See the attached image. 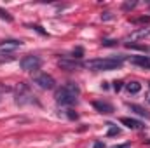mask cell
I'll return each instance as SVG.
<instances>
[{
	"label": "cell",
	"instance_id": "6da1fadb",
	"mask_svg": "<svg viewBox=\"0 0 150 148\" xmlns=\"http://www.w3.org/2000/svg\"><path fill=\"white\" fill-rule=\"evenodd\" d=\"M80 89L79 85L70 82V84H65L61 89L56 91V103L58 105H63V106H70L77 103V96H79Z\"/></svg>",
	"mask_w": 150,
	"mask_h": 148
},
{
	"label": "cell",
	"instance_id": "2e32d148",
	"mask_svg": "<svg viewBox=\"0 0 150 148\" xmlns=\"http://www.w3.org/2000/svg\"><path fill=\"white\" fill-rule=\"evenodd\" d=\"M120 87H122V82H113V89L115 91H120Z\"/></svg>",
	"mask_w": 150,
	"mask_h": 148
},
{
	"label": "cell",
	"instance_id": "5b68a950",
	"mask_svg": "<svg viewBox=\"0 0 150 148\" xmlns=\"http://www.w3.org/2000/svg\"><path fill=\"white\" fill-rule=\"evenodd\" d=\"M131 63L136 65V66H140V68L150 70V56H133Z\"/></svg>",
	"mask_w": 150,
	"mask_h": 148
},
{
	"label": "cell",
	"instance_id": "5bb4252c",
	"mask_svg": "<svg viewBox=\"0 0 150 148\" xmlns=\"http://www.w3.org/2000/svg\"><path fill=\"white\" fill-rule=\"evenodd\" d=\"M67 115H68V118H72V120H77V118H79V115L74 113V110H67Z\"/></svg>",
	"mask_w": 150,
	"mask_h": 148
},
{
	"label": "cell",
	"instance_id": "e0dca14e",
	"mask_svg": "<svg viewBox=\"0 0 150 148\" xmlns=\"http://www.w3.org/2000/svg\"><path fill=\"white\" fill-rule=\"evenodd\" d=\"M103 19H112V16H110V12H105V16H101Z\"/></svg>",
	"mask_w": 150,
	"mask_h": 148
},
{
	"label": "cell",
	"instance_id": "ffe728a7",
	"mask_svg": "<svg viewBox=\"0 0 150 148\" xmlns=\"http://www.w3.org/2000/svg\"><path fill=\"white\" fill-rule=\"evenodd\" d=\"M149 101H150V99H149Z\"/></svg>",
	"mask_w": 150,
	"mask_h": 148
},
{
	"label": "cell",
	"instance_id": "52a82bcc",
	"mask_svg": "<svg viewBox=\"0 0 150 148\" xmlns=\"http://www.w3.org/2000/svg\"><path fill=\"white\" fill-rule=\"evenodd\" d=\"M120 122H122L126 127H129V129H142V127H143L142 122H138V120H134V118H127V117L120 118Z\"/></svg>",
	"mask_w": 150,
	"mask_h": 148
},
{
	"label": "cell",
	"instance_id": "7a4b0ae2",
	"mask_svg": "<svg viewBox=\"0 0 150 148\" xmlns=\"http://www.w3.org/2000/svg\"><path fill=\"white\" fill-rule=\"evenodd\" d=\"M122 66V58H101V59H91L86 63V68L94 72H112Z\"/></svg>",
	"mask_w": 150,
	"mask_h": 148
},
{
	"label": "cell",
	"instance_id": "4fadbf2b",
	"mask_svg": "<svg viewBox=\"0 0 150 148\" xmlns=\"http://www.w3.org/2000/svg\"><path fill=\"white\" fill-rule=\"evenodd\" d=\"M133 7H136V2H126V4H124V11H129V9H133Z\"/></svg>",
	"mask_w": 150,
	"mask_h": 148
},
{
	"label": "cell",
	"instance_id": "9a60e30c",
	"mask_svg": "<svg viewBox=\"0 0 150 148\" xmlns=\"http://www.w3.org/2000/svg\"><path fill=\"white\" fill-rule=\"evenodd\" d=\"M80 54H82V49H80V47H77V49L74 51V58H80Z\"/></svg>",
	"mask_w": 150,
	"mask_h": 148
},
{
	"label": "cell",
	"instance_id": "ac0fdd59",
	"mask_svg": "<svg viewBox=\"0 0 150 148\" xmlns=\"http://www.w3.org/2000/svg\"><path fill=\"white\" fill-rule=\"evenodd\" d=\"M94 148H105V145H101V143H96V145H94Z\"/></svg>",
	"mask_w": 150,
	"mask_h": 148
},
{
	"label": "cell",
	"instance_id": "ba28073f",
	"mask_svg": "<svg viewBox=\"0 0 150 148\" xmlns=\"http://www.w3.org/2000/svg\"><path fill=\"white\" fill-rule=\"evenodd\" d=\"M18 47H21V42H19V40H4V42L0 44V49H2V51L18 49Z\"/></svg>",
	"mask_w": 150,
	"mask_h": 148
},
{
	"label": "cell",
	"instance_id": "8992f818",
	"mask_svg": "<svg viewBox=\"0 0 150 148\" xmlns=\"http://www.w3.org/2000/svg\"><path fill=\"white\" fill-rule=\"evenodd\" d=\"M93 106L100 111V113H112L113 111V106L110 103H107V101H94Z\"/></svg>",
	"mask_w": 150,
	"mask_h": 148
},
{
	"label": "cell",
	"instance_id": "277c9868",
	"mask_svg": "<svg viewBox=\"0 0 150 148\" xmlns=\"http://www.w3.org/2000/svg\"><path fill=\"white\" fill-rule=\"evenodd\" d=\"M35 84H37L40 89H54V85H56V80L51 77V75H47V73H40L35 77Z\"/></svg>",
	"mask_w": 150,
	"mask_h": 148
},
{
	"label": "cell",
	"instance_id": "7c38bea8",
	"mask_svg": "<svg viewBox=\"0 0 150 148\" xmlns=\"http://www.w3.org/2000/svg\"><path fill=\"white\" fill-rule=\"evenodd\" d=\"M0 18H2V19H5V21H9V23L12 21V16H11L7 11H4V9H0Z\"/></svg>",
	"mask_w": 150,
	"mask_h": 148
},
{
	"label": "cell",
	"instance_id": "9c48e42d",
	"mask_svg": "<svg viewBox=\"0 0 150 148\" xmlns=\"http://www.w3.org/2000/svg\"><path fill=\"white\" fill-rule=\"evenodd\" d=\"M129 110L134 111V113L140 115V117H145V118H149L150 120V111H147L143 106H140V105H129Z\"/></svg>",
	"mask_w": 150,
	"mask_h": 148
},
{
	"label": "cell",
	"instance_id": "3957f363",
	"mask_svg": "<svg viewBox=\"0 0 150 148\" xmlns=\"http://www.w3.org/2000/svg\"><path fill=\"white\" fill-rule=\"evenodd\" d=\"M19 65H21V68H23L25 72H35V70L40 68L42 61H40L38 56H25Z\"/></svg>",
	"mask_w": 150,
	"mask_h": 148
},
{
	"label": "cell",
	"instance_id": "8fae6325",
	"mask_svg": "<svg viewBox=\"0 0 150 148\" xmlns=\"http://www.w3.org/2000/svg\"><path fill=\"white\" fill-rule=\"evenodd\" d=\"M108 125H110V129H108V132H107L108 136H117V134L120 132V129H119L117 125H113V124H108Z\"/></svg>",
	"mask_w": 150,
	"mask_h": 148
},
{
	"label": "cell",
	"instance_id": "30bf717a",
	"mask_svg": "<svg viewBox=\"0 0 150 148\" xmlns=\"http://www.w3.org/2000/svg\"><path fill=\"white\" fill-rule=\"evenodd\" d=\"M126 89H127V92H131V94H138V92L142 91V84H140V82H129V84H126Z\"/></svg>",
	"mask_w": 150,
	"mask_h": 148
},
{
	"label": "cell",
	"instance_id": "d6986e66",
	"mask_svg": "<svg viewBox=\"0 0 150 148\" xmlns=\"http://www.w3.org/2000/svg\"><path fill=\"white\" fill-rule=\"evenodd\" d=\"M129 145H122V147H115V148H127Z\"/></svg>",
	"mask_w": 150,
	"mask_h": 148
}]
</instances>
